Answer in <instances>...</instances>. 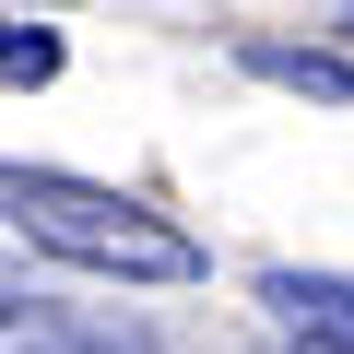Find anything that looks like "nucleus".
I'll return each instance as SVG.
<instances>
[{
    "instance_id": "4",
    "label": "nucleus",
    "mask_w": 354,
    "mask_h": 354,
    "mask_svg": "<svg viewBox=\"0 0 354 354\" xmlns=\"http://www.w3.org/2000/svg\"><path fill=\"white\" fill-rule=\"evenodd\" d=\"M0 83H59V36L48 24H0Z\"/></svg>"
},
{
    "instance_id": "6",
    "label": "nucleus",
    "mask_w": 354,
    "mask_h": 354,
    "mask_svg": "<svg viewBox=\"0 0 354 354\" xmlns=\"http://www.w3.org/2000/svg\"><path fill=\"white\" fill-rule=\"evenodd\" d=\"M295 354H354V342H330V330H295Z\"/></svg>"
},
{
    "instance_id": "3",
    "label": "nucleus",
    "mask_w": 354,
    "mask_h": 354,
    "mask_svg": "<svg viewBox=\"0 0 354 354\" xmlns=\"http://www.w3.org/2000/svg\"><path fill=\"white\" fill-rule=\"evenodd\" d=\"M248 71H260V83H295V95L354 106V59H330V48H248Z\"/></svg>"
},
{
    "instance_id": "7",
    "label": "nucleus",
    "mask_w": 354,
    "mask_h": 354,
    "mask_svg": "<svg viewBox=\"0 0 354 354\" xmlns=\"http://www.w3.org/2000/svg\"><path fill=\"white\" fill-rule=\"evenodd\" d=\"M342 36H354V0H342Z\"/></svg>"
},
{
    "instance_id": "1",
    "label": "nucleus",
    "mask_w": 354,
    "mask_h": 354,
    "mask_svg": "<svg viewBox=\"0 0 354 354\" xmlns=\"http://www.w3.org/2000/svg\"><path fill=\"white\" fill-rule=\"evenodd\" d=\"M0 213H12L24 248L71 260V272H106V283H201V236L165 225L153 201L106 189V177H71V165H12L0 153Z\"/></svg>"
},
{
    "instance_id": "2",
    "label": "nucleus",
    "mask_w": 354,
    "mask_h": 354,
    "mask_svg": "<svg viewBox=\"0 0 354 354\" xmlns=\"http://www.w3.org/2000/svg\"><path fill=\"white\" fill-rule=\"evenodd\" d=\"M260 307H272L283 330H330V342H354V283H342V272H260Z\"/></svg>"
},
{
    "instance_id": "5",
    "label": "nucleus",
    "mask_w": 354,
    "mask_h": 354,
    "mask_svg": "<svg viewBox=\"0 0 354 354\" xmlns=\"http://www.w3.org/2000/svg\"><path fill=\"white\" fill-rule=\"evenodd\" d=\"M24 307H36V295H24V283H0V330H12V319H24Z\"/></svg>"
},
{
    "instance_id": "8",
    "label": "nucleus",
    "mask_w": 354,
    "mask_h": 354,
    "mask_svg": "<svg viewBox=\"0 0 354 354\" xmlns=\"http://www.w3.org/2000/svg\"><path fill=\"white\" fill-rule=\"evenodd\" d=\"M59 354H71V342H59Z\"/></svg>"
}]
</instances>
